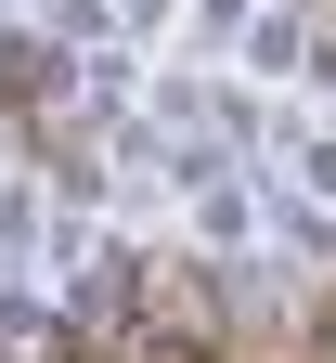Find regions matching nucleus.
<instances>
[{
  "label": "nucleus",
  "instance_id": "obj_1",
  "mask_svg": "<svg viewBox=\"0 0 336 363\" xmlns=\"http://www.w3.org/2000/svg\"><path fill=\"white\" fill-rule=\"evenodd\" d=\"M0 104H26V39H0Z\"/></svg>",
  "mask_w": 336,
  "mask_h": 363
}]
</instances>
